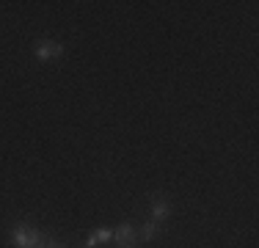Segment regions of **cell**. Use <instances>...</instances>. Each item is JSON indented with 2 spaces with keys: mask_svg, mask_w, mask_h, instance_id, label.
Instances as JSON below:
<instances>
[{
  "mask_svg": "<svg viewBox=\"0 0 259 248\" xmlns=\"http://www.w3.org/2000/svg\"><path fill=\"white\" fill-rule=\"evenodd\" d=\"M41 240V232L36 226H30V223H14L11 226V245L14 248H36Z\"/></svg>",
  "mask_w": 259,
  "mask_h": 248,
  "instance_id": "1",
  "label": "cell"
},
{
  "mask_svg": "<svg viewBox=\"0 0 259 248\" xmlns=\"http://www.w3.org/2000/svg\"><path fill=\"white\" fill-rule=\"evenodd\" d=\"M138 226H133L130 221H121L113 229V245L116 248H138Z\"/></svg>",
  "mask_w": 259,
  "mask_h": 248,
  "instance_id": "2",
  "label": "cell"
},
{
  "mask_svg": "<svg viewBox=\"0 0 259 248\" xmlns=\"http://www.w3.org/2000/svg\"><path fill=\"white\" fill-rule=\"evenodd\" d=\"M33 55L39 61H58V58H64L66 55V47L61 45V42H53V39H39L33 45Z\"/></svg>",
  "mask_w": 259,
  "mask_h": 248,
  "instance_id": "3",
  "label": "cell"
},
{
  "mask_svg": "<svg viewBox=\"0 0 259 248\" xmlns=\"http://www.w3.org/2000/svg\"><path fill=\"white\" fill-rule=\"evenodd\" d=\"M171 198L165 196V193H155V196H149V221H155V223H165L171 218Z\"/></svg>",
  "mask_w": 259,
  "mask_h": 248,
  "instance_id": "4",
  "label": "cell"
},
{
  "mask_svg": "<svg viewBox=\"0 0 259 248\" xmlns=\"http://www.w3.org/2000/svg\"><path fill=\"white\" fill-rule=\"evenodd\" d=\"M163 234V226L155 221H146V223H141L138 226V240L141 243H155V240Z\"/></svg>",
  "mask_w": 259,
  "mask_h": 248,
  "instance_id": "5",
  "label": "cell"
},
{
  "mask_svg": "<svg viewBox=\"0 0 259 248\" xmlns=\"http://www.w3.org/2000/svg\"><path fill=\"white\" fill-rule=\"evenodd\" d=\"M113 240V229L102 226V229H94V232L85 237V248H94V245H102V243H110Z\"/></svg>",
  "mask_w": 259,
  "mask_h": 248,
  "instance_id": "6",
  "label": "cell"
},
{
  "mask_svg": "<svg viewBox=\"0 0 259 248\" xmlns=\"http://www.w3.org/2000/svg\"><path fill=\"white\" fill-rule=\"evenodd\" d=\"M36 248H64V245H61V240L55 237V234H41V240Z\"/></svg>",
  "mask_w": 259,
  "mask_h": 248,
  "instance_id": "7",
  "label": "cell"
},
{
  "mask_svg": "<svg viewBox=\"0 0 259 248\" xmlns=\"http://www.w3.org/2000/svg\"><path fill=\"white\" fill-rule=\"evenodd\" d=\"M83 248H85V245H83Z\"/></svg>",
  "mask_w": 259,
  "mask_h": 248,
  "instance_id": "8",
  "label": "cell"
}]
</instances>
